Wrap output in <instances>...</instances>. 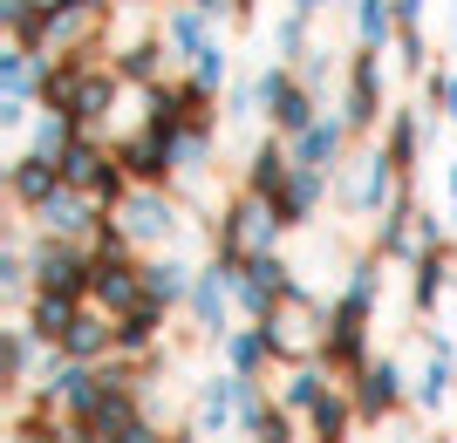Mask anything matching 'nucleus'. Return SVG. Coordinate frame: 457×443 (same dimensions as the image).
I'll return each instance as SVG.
<instances>
[{"label": "nucleus", "instance_id": "f257e3e1", "mask_svg": "<svg viewBox=\"0 0 457 443\" xmlns=\"http://www.w3.org/2000/svg\"><path fill=\"white\" fill-rule=\"evenodd\" d=\"M280 232H287L280 212H273L260 192H246V185H239V192L212 212L205 246H212V259H226V267H246L253 252H273V246H280Z\"/></svg>", "mask_w": 457, "mask_h": 443}, {"label": "nucleus", "instance_id": "f03ea898", "mask_svg": "<svg viewBox=\"0 0 457 443\" xmlns=\"http://www.w3.org/2000/svg\"><path fill=\"white\" fill-rule=\"evenodd\" d=\"M376 308L382 300H369V293H335L328 300V328H321V368L335 375V382H348L355 368L376 355Z\"/></svg>", "mask_w": 457, "mask_h": 443}, {"label": "nucleus", "instance_id": "7ed1b4c3", "mask_svg": "<svg viewBox=\"0 0 457 443\" xmlns=\"http://www.w3.org/2000/svg\"><path fill=\"white\" fill-rule=\"evenodd\" d=\"M116 226L137 239V252H164L185 232V198L178 185H130V198L116 205Z\"/></svg>", "mask_w": 457, "mask_h": 443}, {"label": "nucleus", "instance_id": "20e7f679", "mask_svg": "<svg viewBox=\"0 0 457 443\" xmlns=\"http://www.w3.org/2000/svg\"><path fill=\"white\" fill-rule=\"evenodd\" d=\"M403 185H410V177L396 171V157L382 151H362V157H348V171L335 177V205H342L348 218H376L382 205H389V198L403 192Z\"/></svg>", "mask_w": 457, "mask_h": 443}, {"label": "nucleus", "instance_id": "39448f33", "mask_svg": "<svg viewBox=\"0 0 457 443\" xmlns=\"http://www.w3.org/2000/svg\"><path fill=\"white\" fill-rule=\"evenodd\" d=\"M348 396H355V409H362V430L396 423L403 409H410V368H403L396 355H369V362L348 375Z\"/></svg>", "mask_w": 457, "mask_h": 443}, {"label": "nucleus", "instance_id": "423d86ee", "mask_svg": "<svg viewBox=\"0 0 457 443\" xmlns=\"http://www.w3.org/2000/svg\"><path fill=\"white\" fill-rule=\"evenodd\" d=\"M260 116H267L280 136H301L307 123L321 116V96L301 82L294 62H267V69H260Z\"/></svg>", "mask_w": 457, "mask_h": 443}, {"label": "nucleus", "instance_id": "0eeeda50", "mask_svg": "<svg viewBox=\"0 0 457 443\" xmlns=\"http://www.w3.org/2000/svg\"><path fill=\"white\" fill-rule=\"evenodd\" d=\"M382 48H355L348 55V89H342V116L355 136H376L382 123H389V110H382Z\"/></svg>", "mask_w": 457, "mask_h": 443}, {"label": "nucleus", "instance_id": "6e6552de", "mask_svg": "<svg viewBox=\"0 0 457 443\" xmlns=\"http://www.w3.org/2000/svg\"><path fill=\"white\" fill-rule=\"evenodd\" d=\"M103 218H110V205L89 192H76V185H62L41 212H28V226L48 232V239H76V246H96V232H103Z\"/></svg>", "mask_w": 457, "mask_h": 443}, {"label": "nucleus", "instance_id": "1a4fd4ad", "mask_svg": "<svg viewBox=\"0 0 457 443\" xmlns=\"http://www.w3.org/2000/svg\"><path fill=\"white\" fill-rule=\"evenodd\" d=\"M417 177H410V185H403L396 198H389V205H382L376 218H369V246L382 252V259H389V267H410V259H417L423 252V232H417Z\"/></svg>", "mask_w": 457, "mask_h": 443}, {"label": "nucleus", "instance_id": "9d476101", "mask_svg": "<svg viewBox=\"0 0 457 443\" xmlns=\"http://www.w3.org/2000/svg\"><path fill=\"white\" fill-rule=\"evenodd\" d=\"M294 287H301V280H294V267L280 259V246L253 252L246 267H239V314H246V321H267L273 308H287V293H294Z\"/></svg>", "mask_w": 457, "mask_h": 443}, {"label": "nucleus", "instance_id": "9b49d317", "mask_svg": "<svg viewBox=\"0 0 457 443\" xmlns=\"http://www.w3.org/2000/svg\"><path fill=\"white\" fill-rule=\"evenodd\" d=\"M287 144H294V164H314V171L342 177L348 171V151H355V130H348L342 110H321L301 136H287Z\"/></svg>", "mask_w": 457, "mask_h": 443}, {"label": "nucleus", "instance_id": "f8f14e48", "mask_svg": "<svg viewBox=\"0 0 457 443\" xmlns=\"http://www.w3.org/2000/svg\"><path fill=\"white\" fill-rule=\"evenodd\" d=\"M89 300L103 314H130L144 293V252H96V280H89Z\"/></svg>", "mask_w": 457, "mask_h": 443}, {"label": "nucleus", "instance_id": "ddd939ff", "mask_svg": "<svg viewBox=\"0 0 457 443\" xmlns=\"http://www.w3.org/2000/svg\"><path fill=\"white\" fill-rule=\"evenodd\" d=\"M116 164L130 171V185H178V144L157 136L151 123H137L130 136H116Z\"/></svg>", "mask_w": 457, "mask_h": 443}, {"label": "nucleus", "instance_id": "4468645a", "mask_svg": "<svg viewBox=\"0 0 457 443\" xmlns=\"http://www.w3.org/2000/svg\"><path fill=\"white\" fill-rule=\"evenodd\" d=\"M451 280H457V239H444V246H423L417 259H410V314H417V321H430V314L444 308Z\"/></svg>", "mask_w": 457, "mask_h": 443}, {"label": "nucleus", "instance_id": "2eb2a0df", "mask_svg": "<svg viewBox=\"0 0 457 443\" xmlns=\"http://www.w3.org/2000/svg\"><path fill=\"white\" fill-rule=\"evenodd\" d=\"M55 192H62V164L21 144V151H14V164H7V205H14V212L28 218V212H41V205H48Z\"/></svg>", "mask_w": 457, "mask_h": 443}, {"label": "nucleus", "instance_id": "dca6fc26", "mask_svg": "<svg viewBox=\"0 0 457 443\" xmlns=\"http://www.w3.org/2000/svg\"><path fill=\"white\" fill-rule=\"evenodd\" d=\"M171 41H164V28H151V35H137V41H123V48H110V69L123 76V89H157L164 82V69H171Z\"/></svg>", "mask_w": 457, "mask_h": 443}, {"label": "nucleus", "instance_id": "f3484780", "mask_svg": "<svg viewBox=\"0 0 457 443\" xmlns=\"http://www.w3.org/2000/svg\"><path fill=\"white\" fill-rule=\"evenodd\" d=\"M328 192H335V177H328V171H314V164H294V177H287V185L267 198V205L280 212L287 232H301V226H314V218H321Z\"/></svg>", "mask_w": 457, "mask_h": 443}, {"label": "nucleus", "instance_id": "a211bd4d", "mask_svg": "<svg viewBox=\"0 0 457 443\" xmlns=\"http://www.w3.org/2000/svg\"><path fill=\"white\" fill-rule=\"evenodd\" d=\"M191 423L205 430V437H239V375L219 368L198 382V403H191Z\"/></svg>", "mask_w": 457, "mask_h": 443}, {"label": "nucleus", "instance_id": "6ab92c4d", "mask_svg": "<svg viewBox=\"0 0 457 443\" xmlns=\"http://www.w3.org/2000/svg\"><path fill=\"white\" fill-rule=\"evenodd\" d=\"M423 144H430V110L423 103H403V110H389V123H382V151L396 157L403 177L423 171Z\"/></svg>", "mask_w": 457, "mask_h": 443}, {"label": "nucleus", "instance_id": "aec40b11", "mask_svg": "<svg viewBox=\"0 0 457 443\" xmlns=\"http://www.w3.org/2000/svg\"><path fill=\"white\" fill-rule=\"evenodd\" d=\"M164 321H171L164 300H137L130 314H116V355L123 362H151L157 348H164Z\"/></svg>", "mask_w": 457, "mask_h": 443}, {"label": "nucleus", "instance_id": "412c9836", "mask_svg": "<svg viewBox=\"0 0 457 443\" xmlns=\"http://www.w3.org/2000/svg\"><path fill=\"white\" fill-rule=\"evenodd\" d=\"M301 423H307V443H355V430H362V409H355L348 382H335L321 403L301 416Z\"/></svg>", "mask_w": 457, "mask_h": 443}, {"label": "nucleus", "instance_id": "4be33fe9", "mask_svg": "<svg viewBox=\"0 0 457 443\" xmlns=\"http://www.w3.org/2000/svg\"><path fill=\"white\" fill-rule=\"evenodd\" d=\"M287 177H294V144H287L280 130H267V136L246 151V177H239V185H246V192H260V198H273Z\"/></svg>", "mask_w": 457, "mask_h": 443}, {"label": "nucleus", "instance_id": "5701e85b", "mask_svg": "<svg viewBox=\"0 0 457 443\" xmlns=\"http://www.w3.org/2000/svg\"><path fill=\"white\" fill-rule=\"evenodd\" d=\"M191 280H198V267H185L171 246H164V252H144V293H151V300H164L171 314H185Z\"/></svg>", "mask_w": 457, "mask_h": 443}, {"label": "nucleus", "instance_id": "b1692460", "mask_svg": "<svg viewBox=\"0 0 457 443\" xmlns=\"http://www.w3.org/2000/svg\"><path fill=\"white\" fill-rule=\"evenodd\" d=\"M116 103H123V76L103 62V69H89V76H82V89H76V103H69V116H76L82 130H103Z\"/></svg>", "mask_w": 457, "mask_h": 443}, {"label": "nucleus", "instance_id": "393cba45", "mask_svg": "<svg viewBox=\"0 0 457 443\" xmlns=\"http://www.w3.org/2000/svg\"><path fill=\"white\" fill-rule=\"evenodd\" d=\"M157 28H164V41H171V55H178V62H191V55H198V48H205L212 35H219V21H212V14H198L191 0H171V7L157 14Z\"/></svg>", "mask_w": 457, "mask_h": 443}, {"label": "nucleus", "instance_id": "a878e982", "mask_svg": "<svg viewBox=\"0 0 457 443\" xmlns=\"http://www.w3.org/2000/svg\"><path fill=\"white\" fill-rule=\"evenodd\" d=\"M219 355H226V368L232 375H260V382H267L273 368V341H267V328H260V321H246V328H232L226 341H219Z\"/></svg>", "mask_w": 457, "mask_h": 443}, {"label": "nucleus", "instance_id": "bb28decb", "mask_svg": "<svg viewBox=\"0 0 457 443\" xmlns=\"http://www.w3.org/2000/svg\"><path fill=\"white\" fill-rule=\"evenodd\" d=\"M82 308H89V300H69V293H48V287H35V300L21 308V321H28V328H35L48 348H62V334H69V321H76Z\"/></svg>", "mask_w": 457, "mask_h": 443}, {"label": "nucleus", "instance_id": "cd10ccee", "mask_svg": "<svg viewBox=\"0 0 457 443\" xmlns=\"http://www.w3.org/2000/svg\"><path fill=\"white\" fill-rule=\"evenodd\" d=\"M328 389H335V375H328L321 362H301V368H280V403L294 409V416H307V409L321 403Z\"/></svg>", "mask_w": 457, "mask_h": 443}, {"label": "nucleus", "instance_id": "c85d7f7f", "mask_svg": "<svg viewBox=\"0 0 457 443\" xmlns=\"http://www.w3.org/2000/svg\"><path fill=\"white\" fill-rule=\"evenodd\" d=\"M355 7V48H396V0H348Z\"/></svg>", "mask_w": 457, "mask_h": 443}, {"label": "nucleus", "instance_id": "c756f323", "mask_svg": "<svg viewBox=\"0 0 457 443\" xmlns=\"http://www.w3.org/2000/svg\"><path fill=\"white\" fill-rule=\"evenodd\" d=\"M76 130H82V123H76L69 110H41L35 123H28V151H41V157H62L69 144H76Z\"/></svg>", "mask_w": 457, "mask_h": 443}, {"label": "nucleus", "instance_id": "7c9ffc66", "mask_svg": "<svg viewBox=\"0 0 457 443\" xmlns=\"http://www.w3.org/2000/svg\"><path fill=\"white\" fill-rule=\"evenodd\" d=\"M423 110L430 123H457V69H423Z\"/></svg>", "mask_w": 457, "mask_h": 443}, {"label": "nucleus", "instance_id": "2f4dec72", "mask_svg": "<svg viewBox=\"0 0 457 443\" xmlns=\"http://www.w3.org/2000/svg\"><path fill=\"white\" fill-rule=\"evenodd\" d=\"M301 437H307V423H301V416H294V409L280 403V396H273V409H267V416H260V423L246 430V443H301Z\"/></svg>", "mask_w": 457, "mask_h": 443}, {"label": "nucleus", "instance_id": "473e14b6", "mask_svg": "<svg viewBox=\"0 0 457 443\" xmlns=\"http://www.w3.org/2000/svg\"><path fill=\"white\" fill-rule=\"evenodd\" d=\"M307 28H314V21L294 14V7H287V14H273V62H301L307 48H314V41H307Z\"/></svg>", "mask_w": 457, "mask_h": 443}, {"label": "nucleus", "instance_id": "72a5a7b5", "mask_svg": "<svg viewBox=\"0 0 457 443\" xmlns=\"http://www.w3.org/2000/svg\"><path fill=\"white\" fill-rule=\"evenodd\" d=\"M191 76L205 82V89H219V96H226V82H232V48L219 35L205 41V48H198V55H191Z\"/></svg>", "mask_w": 457, "mask_h": 443}, {"label": "nucleus", "instance_id": "f704fd0d", "mask_svg": "<svg viewBox=\"0 0 457 443\" xmlns=\"http://www.w3.org/2000/svg\"><path fill=\"white\" fill-rule=\"evenodd\" d=\"M226 123H253V116H260V76L253 82H226Z\"/></svg>", "mask_w": 457, "mask_h": 443}, {"label": "nucleus", "instance_id": "c9c22d12", "mask_svg": "<svg viewBox=\"0 0 457 443\" xmlns=\"http://www.w3.org/2000/svg\"><path fill=\"white\" fill-rule=\"evenodd\" d=\"M294 69H301V82H307V89H314V96H321L328 82H335V55H328V48H307V55L294 62Z\"/></svg>", "mask_w": 457, "mask_h": 443}, {"label": "nucleus", "instance_id": "e433bc0d", "mask_svg": "<svg viewBox=\"0 0 457 443\" xmlns=\"http://www.w3.org/2000/svg\"><path fill=\"white\" fill-rule=\"evenodd\" d=\"M191 7H198V14H212V21H219V28H226V21L239 14V0H191Z\"/></svg>", "mask_w": 457, "mask_h": 443}, {"label": "nucleus", "instance_id": "4c0bfd02", "mask_svg": "<svg viewBox=\"0 0 457 443\" xmlns=\"http://www.w3.org/2000/svg\"><path fill=\"white\" fill-rule=\"evenodd\" d=\"M287 7H294V14H307V21H321L328 7H342V0H287Z\"/></svg>", "mask_w": 457, "mask_h": 443}, {"label": "nucleus", "instance_id": "58836bf2", "mask_svg": "<svg viewBox=\"0 0 457 443\" xmlns=\"http://www.w3.org/2000/svg\"><path fill=\"white\" fill-rule=\"evenodd\" d=\"M444 192H451V226H457V164H444Z\"/></svg>", "mask_w": 457, "mask_h": 443}, {"label": "nucleus", "instance_id": "ea45409f", "mask_svg": "<svg viewBox=\"0 0 457 443\" xmlns=\"http://www.w3.org/2000/svg\"><path fill=\"white\" fill-rule=\"evenodd\" d=\"M430 443H451V437H444V430H437V437H430Z\"/></svg>", "mask_w": 457, "mask_h": 443}]
</instances>
